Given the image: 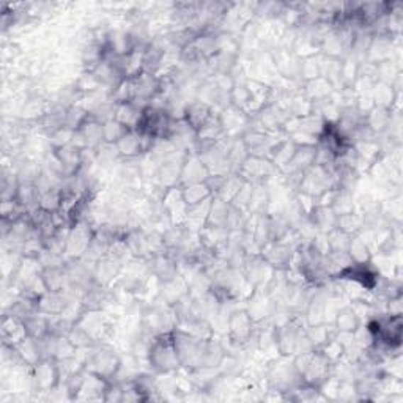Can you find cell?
Masks as SVG:
<instances>
[{
    "instance_id": "cell-2",
    "label": "cell",
    "mask_w": 403,
    "mask_h": 403,
    "mask_svg": "<svg viewBox=\"0 0 403 403\" xmlns=\"http://www.w3.org/2000/svg\"><path fill=\"white\" fill-rule=\"evenodd\" d=\"M87 365H90L92 373H95V375H99L104 380H109L118 372L120 361L118 358L114 355V351L103 348L96 353H93Z\"/></svg>"
},
{
    "instance_id": "cell-4",
    "label": "cell",
    "mask_w": 403,
    "mask_h": 403,
    "mask_svg": "<svg viewBox=\"0 0 403 403\" xmlns=\"http://www.w3.org/2000/svg\"><path fill=\"white\" fill-rule=\"evenodd\" d=\"M337 329L342 331V333H356L358 326H359V319L358 315L355 314L353 309H343L339 314H337Z\"/></svg>"
},
{
    "instance_id": "cell-3",
    "label": "cell",
    "mask_w": 403,
    "mask_h": 403,
    "mask_svg": "<svg viewBox=\"0 0 403 403\" xmlns=\"http://www.w3.org/2000/svg\"><path fill=\"white\" fill-rule=\"evenodd\" d=\"M211 115H213L211 107L208 106L205 101H194V103L186 106L183 118H184V123L197 134L199 129L211 118Z\"/></svg>"
},
{
    "instance_id": "cell-1",
    "label": "cell",
    "mask_w": 403,
    "mask_h": 403,
    "mask_svg": "<svg viewBox=\"0 0 403 403\" xmlns=\"http://www.w3.org/2000/svg\"><path fill=\"white\" fill-rule=\"evenodd\" d=\"M148 361L155 370L164 373L178 369L182 365L172 333H162L155 337L148 348Z\"/></svg>"
},
{
    "instance_id": "cell-5",
    "label": "cell",
    "mask_w": 403,
    "mask_h": 403,
    "mask_svg": "<svg viewBox=\"0 0 403 403\" xmlns=\"http://www.w3.org/2000/svg\"><path fill=\"white\" fill-rule=\"evenodd\" d=\"M129 131L117 120H109L104 123V142L107 143H117L123 136Z\"/></svg>"
}]
</instances>
